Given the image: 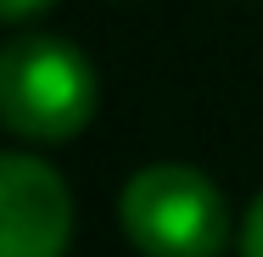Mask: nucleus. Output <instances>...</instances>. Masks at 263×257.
Segmentation results:
<instances>
[{
    "label": "nucleus",
    "instance_id": "nucleus-5",
    "mask_svg": "<svg viewBox=\"0 0 263 257\" xmlns=\"http://www.w3.org/2000/svg\"><path fill=\"white\" fill-rule=\"evenodd\" d=\"M51 0H0V11H6V23H28L34 11H45Z\"/></svg>",
    "mask_w": 263,
    "mask_h": 257
},
{
    "label": "nucleus",
    "instance_id": "nucleus-4",
    "mask_svg": "<svg viewBox=\"0 0 263 257\" xmlns=\"http://www.w3.org/2000/svg\"><path fill=\"white\" fill-rule=\"evenodd\" d=\"M241 257H263V196L241 218Z\"/></svg>",
    "mask_w": 263,
    "mask_h": 257
},
{
    "label": "nucleus",
    "instance_id": "nucleus-3",
    "mask_svg": "<svg viewBox=\"0 0 263 257\" xmlns=\"http://www.w3.org/2000/svg\"><path fill=\"white\" fill-rule=\"evenodd\" d=\"M73 241V196L51 162L0 156V257H62Z\"/></svg>",
    "mask_w": 263,
    "mask_h": 257
},
{
    "label": "nucleus",
    "instance_id": "nucleus-1",
    "mask_svg": "<svg viewBox=\"0 0 263 257\" xmlns=\"http://www.w3.org/2000/svg\"><path fill=\"white\" fill-rule=\"evenodd\" d=\"M0 117L17 140H73L96 117V67L62 34H11L0 51Z\"/></svg>",
    "mask_w": 263,
    "mask_h": 257
},
{
    "label": "nucleus",
    "instance_id": "nucleus-2",
    "mask_svg": "<svg viewBox=\"0 0 263 257\" xmlns=\"http://www.w3.org/2000/svg\"><path fill=\"white\" fill-rule=\"evenodd\" d=\"M118 224L140 257H218L230 246L224 190L191 162L140 168L118 196Z\"/></svg>",
    "mask_w": 263,
    "mask_h": 257
}]
</instances>
